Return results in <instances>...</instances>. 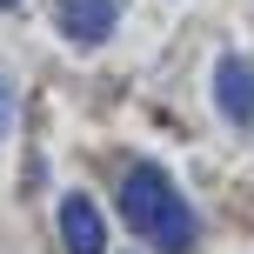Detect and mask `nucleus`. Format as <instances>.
Returning a JSON list of instances; mask_svg holds the SVG:
<instances>
[{
    "instance_id": "obj_1",
    "label": "nucleus",
    "mask_w": 254,
    "mask_h": 254,
    "mask_svg": "<svg viewBox=\"0 0 254 254\" xmlns=\"http://www.w3.org/2000/svg\"><path fill=\"white\" fill-rule=\"evenodd\" d=\"M121 221L140 234V241H154L161 254H188L194 248V214H188L181 188L161 174V167H134V174L121 181Z\"/></svg>"
},
{
    "instance_id": "obj_2",
    "label": "nucleus",
    "mask_w": 254,
    "mask_h": 254,
    "mask_svg": "<svg viewBox=\"0 0 254 254\" xmlns=\"http://www.w3.org/2000/svg\"><path fill=\"white\" fill-rule=\"evenodd\" d=\"M214 107L234 127H254V61L248 54H221V67H214Z\"/></svg>"
},
{
    "instance_id": "obj_3",
    "label": "nucleus",
    "mask_w": 254,
    "mask_h": 254,
    "mask_svg": "<svg viewBox=\"0 0 254 254\" xmlns=\"http://www.w3.org/2000/svg\"><path fill=\"white\" fill-rule=\"evenodd\" d=\"M61 241H67V254H101L107 248V221H101V207L87 194H67L61 201Z\"/></svg>"
},
{
    "instance_id": "obj_4",
    "label": "nucleus",
    "mask_w": 254,
    "mask_h": 254,
    "mask_svg": "<svg viewBox=\"0 0 254 254\" xmlns=\"http://www.w3.org/2000/svg\"><path fill=\"white\" fill-rule=\"evenodd\" d=\"M54 20H61V34L67 40H80V47H87V40H107L114 34V0H54Z\"/></svg>"
},
{
    "instance_id": "obj_5",
    "label": "nucleus",
    "mask_w": 254,
    "mask_h": 254,
    "mask_svg": "<svg viewBox=\"0 0 254 254\" xmlns=\"http://www.w3.org/2000/svg\"><path fill=\"white\" fill-rule=\"evenodd\" d=\"M7 114H13V87L0 80V127H7Z\"/></svg>"
},
{
    "instance_id": "obj_6",
    "label": "nucleus",
    "mask_w": 254,
    "mask_h": 254,
    "mask_svg": "<svg viewBox=\"0 0 254 254\" xmlns=\"http://www.w3.org/2000/svg\"><path fill=\"white\" fill-rule=\"evenodd\" d=\"M0 7H20V0H0Z\"/></svg>"
}]
</instances>
